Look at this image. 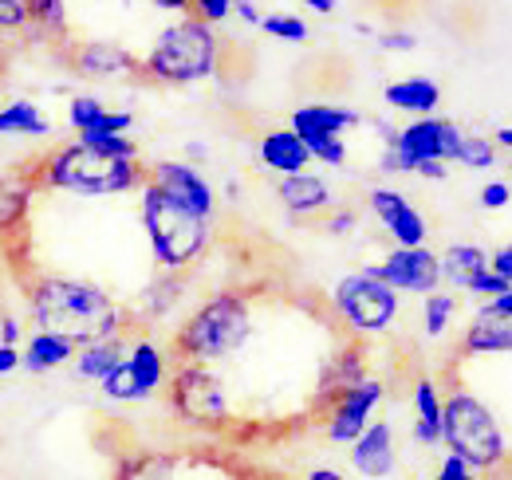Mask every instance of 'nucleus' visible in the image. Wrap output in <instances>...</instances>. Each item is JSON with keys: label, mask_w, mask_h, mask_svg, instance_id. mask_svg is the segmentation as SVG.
<instances>
[{"label": "nucleus", "mask_w": 512, "mask_h": 480, "mask_svg": "<svg viewBox=\"0 0 512 480\" xmlns=\"http://www.w3.org/2000/svg\"><path fill=\"white\" fill-rule=\"evenodd\" d=\"M28 315L36 331L64 335L75 347L123 335V307L99 284L75 276H40L28 288Z\"/></svg>", "instance_id": "obj_1"}, {"label": "nucleus", "mask_w": 512, "mask_h": 480, "mask_svg": "<svg viewBox=\"0 0 512 480\" xmlns=\"http://www.w3.org/2000/svg\"><path fill=\"white\" fill-rule=\"evenodd\" d=\"M253 307L241 292H217L193 307L174 335V355L182 362H225L241 355L253 339Z\"/></svg>", "instance_id": "obj_2"}, {"label": "nucleus", "mask_w": 512, "mask_h": 480, "mask_svg": "<svg viewBox=\"0 0 512 480\" xmlns=\"http://www.w3.org/2000/svg\"><path fill=\"white\" fill-rule=\"evenodd\" d=\"M138 217L150 240V252L158 260L162 272L178 276L190 264L201 260V252L209 248V225L205 217H197L190 209H182L174 197H166L154 181H142V197H138Z\"/></svg>", "instance_id": "obj_3"}, {"label": "nucleus", "mask_w": 512, "mask_h": 480, "mask_svg": "<svg viewBox=\"0 0 512 480\" xmlns=\"http://www.w3.org/2000/svg\"><path fill=\"white\" fill-rule=\"evenodd\" d=\"M142 181H146V170L138 158H115V154L91 150L83 142L56 146L40 162V185L64 189L75 197H111V193L138 189Z\"/></svg>", "instance_id": "obj_4"}, {"label": "nucleus", "mask_w": 512, "mask_h": 480, "mask_svg": "<svg viewBox=\"0 0 512 480\" xmlns=\"http://www.w3.org/2000/svg\"><path fill=\"white\" fill-rule=\"evenodd\" d=\"M442 449L489 477L509 461V433L481 398H473L469 390H453L442 398Z\"/></svg>", "instance_id": "obj_5"}, {"label": "nucleus", "mask_w": 512, "mask_h": 480, "mask_svg": "<svg viewBox=\"0 0 512 480\" xmlns=\"http://www.w3.org/2000/svg\"><path fill=\"white\" fill-rule=\"evenodd\" d=\"M142 67L158 83H174V87L205 83L221 67V40H217L213 24H205L197 16L193 20H178V24L158 32V40L146 52Z\"/></svg>", "instance_id": "obj_6"}, {"label": "nucleus", "mask_w": 512, "mask_h": 480, "mask_svg": "<svg viewBox=\"0 0 512 480\" xmlns=\"http://www.w3.org/2000/svg\"><path fill=\"white\" fill-rule=\"evenodd\" d=\"M331 307L335 315L355 331V335H383L398 323V311H402V296L390 292L383 280H375L367 268L359 272H347L335 280L331 288Z\"/></svg>", "instance_id": "obj_7"}, {"label": "nucleus", "mask_w": 512, "mask_h": 480, "mask_svg": "<svg viewBox=\"0 0 512 480\" xmlns=\"http://www.w3.org/2000/svg\"><path fill=\"white\" fill-rule=\"evenodd\" d=\"M170 406L186 425H197V429H217L233 414L229 390L209 362H182L178 366V374L170 382Z\"/></svg>", "instance_id": "obj_8"}, {"label": "nucleus", "mask_w": 512, "mask_h": 480, "mask_svg": "<svg viewBox=\"0 0 512 480\" xmlns=\"http://www.w3.org/2000/svg\"><path fill=\"white\" fill-rule=\"evenodd\" d=\"M166 378H170L166 351L154 339H134V343H127L123 362L99 382V390H103L107 402L130 406V402H150L166 386Z\"/></svg>", "instance_id": "obj_9"}, {"label": "nucleus", "mask_w": 512, "mask_h": 480, "mask_svg": "<svg viewBox=\"0 0 512 480\" xmlns=\"http://www.w3.org/2000/svg\"><path fill=\"white\" fill-rule=\"evenodd\" d=\"M386 402V382L383 378H359L343 390L331 394V406H327V418H323V433L331 445H351L371 421L379 414V406Z\"/></svg>", "instance_id": "obj_10"}, {"label": "nucleus", "mask_w": 512, "mask_h": 480, "mask_svg": "<svg viewBox=\"0 0 512 480\" xmlns=\"http://www.w3.org/2000/svg\"><path fill=\"white\" fill-rule=\"evenodd\" d=\"M375 280H383L390 292H406V296H430L442 288L438 276V252L430 244L418 248H390L379 264H363Z\"/></svg>", "instance_id": "obj_11"}, {"label": "nucleus", "mask_w": 512, "mask_h": 480, "mask_svg": "<svg viewBox=\"0 0 512 480\" xmlns=\"http://www.w3.org/2000/svg\"><path fill=\"white\" fill-rule=\"evenodd\" d=\"M461 126L438 115H426V119L406 122L402 130H394V150L410 162V174L422 166V162H453L457 154V142H461Z\"/></svg>", "instance_id": "obj_12"}, {"label": "nucleus", "mask_w": 512, "mask_h": 480, "mask_svg": "<svg viewBox=\"0 0 512 480\" xmlns=\"http://www.w3.org/2000/svg\"><path fill=\"white\" fill-rule=\"evenodd\" d=\"M146 181H154V185H158L166 197H174L182 209H190L197 217L213 221V213H217V189H213V181L205 178L193 162H174V158L154 162V166L146 170Z\"/></svg>", "instance_id": "obj_13"}, {"label": "nucleus", "mask_w": 512, "mask_h": 480, "mask_svg": "<svg viewBox=\"0 0 512 480\" xmlns=\"http://www.w3.org/2000/svg\"><path fill=\"white\" fill-rule=\"evenodd\" d=\"M367 209H371V217L383 225L386 237L394 240V248H418V244L430 240L426 217L414 209V201H410L406 193H398V189H390V185H375V189L367 193Z\"/></svg>", "instance_id": "obj_14"}, {"label": "nucleus", "mask_w": 512, "mask_h": 480, "mask_svg": "<svg viewBox=\"0 0 512 480\" xmlns=\"http://www.w3.org/2000/svg\"><path fill=\"white\" fill-rule=\"evenodd\" d=\"M512 347V296H497V300H485L465 335H461V355H509Z\"/></svg>", "instance_id": "obj_15"}, {"label": "nucleus", "mask_w": 512, "mask_h": 480, "mask_svg": "<svg viewBox=\"0 0 512 480\" xmlns=\"http://www.w3.org/2000/svg\"><path fill=\"white\" fill-rule=\"evenodd\" d=\"M347 461L363 480H386L398 469V433L394 421H371L351 445H347Z\"/></svg>", "instance_id": "obj_16"}, {"label": "nucleus", "mask_w": 512, "mask_h": 480, "mask_svg": "<svg viewBox=\"0 0 512 480\" xmlns=\"http://www.w3.org/2000/svg\"><path fill=\"white\" fill-rule=\"evenodd\" d=\"M71 67L83 75V79H123V75H134L142 71V60L127 52L123 44H111V40H87L75 56H71Z\"/></svg>", "instance_id": "obj_17"}, {"label": "nucleus", "mask_w": 512, "mask_h": 480, "mask_svg": "<svg viewBox=\"0 0 512 480\" xmlns=\"http://www.w3.org/2000/svg\"><path fill=\"white\" fill-rule=\"evenodd\" d=\"M276 201L292 213V217H316L323 209H331L335 193L331 185L320 178V174H292V178H280L276 181Z\"/></svg>", "instance_id": "obj_18"}, {"label": "nucleus", "mask_w": 512, "mask_h": 480, "mask_svg": "<svg viewBox=\"0 0 512 480\" xmlns=\"http://www.w3.org/2000/svg\"><path fill=\"white\" fill-rule=\"evenodd\" d=\"M256 154H260V166H264L268 174H276V178H292V174H304V170L312 166V158H308L304 142H300L288 126L260 134Z\"/></svg>", "instance_id": "obj_19"}, {"label": "nucleus", "mask_w": 512, "mask_h": 480, "mask_svg": "<svg viewBox=\"0 0 512 480\" xmlns=\"http://www.w3.org/2000/svg\"><path fill=\"white\" fill-rule=\"evenodd\" d=\"M383 103L390 111H402V115H414V119H426L442 107V87L430 79V75H406V79H394L383 87Z\"/></svg>", "instance_id": "obj_20"}, {"label": "nucleus", "mask_w": 512, "mask_h": 480, "mask_svg": "<svg viewBox=\"0 0 512 480\" xmlns=\"http://www.w3.org/2000/svg\"><path fill=\"white\" fill-rule=\"evenodd\" d=\"M355 126H363V115L351 111V107H335V103H304V107L292 111V122H288V130L300 134V138L304 134H335V138H343Z\"/></svg>", "instance_id": "obj_21"}, {"label": "nucleus", "mask_w": 512, "mask_h": 480, "mask_svg": "<svg viewBox=\"0 0 512 480\" xmlns=\"http://www.w3.org/2000/svg\"><path fill=\"white\" fill-rule=\"evenodd\" d=\"M75 343L64 339V335H52V331H32L24 335L20 343V370L28 374H48V370H60L67 362L75 359Z\"/></svg>", "instance_id": "obj_22"}, {"label": "nucleus", "mask_w": 512, "mask_h": 480, "mask_svg": "<svg viewBox=\"0 0 512 480\" xmlns=\"http://www.w3.org/2000/svg\"><path fill=\"white\" fill-rule=\"evenodd\" d=\"M481 272H489V252L477 248V244H449L446 252L438 256V276L453 292H469V284Z\"/></svg>", "instance_id": "obj_23"}, {"label": "nucleus", "mask_w": 512, "mask_h": 480, "mask_svg": "<svg viewBox=\"0 0 512 480\" xmlns=\"http://www.w3.org/2000/svg\"><path fill=\"white\" fill-rule=\"evenodd\" d=\"M410 406H414V441L426 449L442 445V394L430 378H418L410 390Z\"/></svg>", "instance_id": "obj_24"}, {"label": "nucleus", "mask_w": 512, "mask_h": 480, "mask_svg": "<svg viewBox=\"0 0 512 480\" xmlns=\"http://www.w3.org/2000/svg\"><path fill=\"white\" fill-rule=\"evenodd\" d=\"M127 355V339L123 335H111V339H99V343H87L75 351V374L83 382H103L119 362Z\"/></svg>", "instance_id": "obj_25"}, {"label": "nucleus", "mask_w": 512, "mask_h": 480, "mask_svg": "<svg viewBox=\"0 0 512 480\" xmlns=\"http://www.w3.org/2000/svg\"><path fill=\"white\" fill-rule=\"evenodd\" d=\"M0 134L4 138H48L52 119L32 99H8L0 103Z\"/></svg>", "instance_id": "obj_26"}, {"label": "nucleus", "mask_w": 512, "mask_h": 480, "mask_svg": "<svg viewBox=\"0 0 512 480\" xmlns=\"http://www.w3.org/2000/svg\"><path fill=\"white\" fill-rule=\"evenodd\" d=\"M32 193H36V181L28 174H0V237L28 217Z\"/></svg>", "instance_id": "obj_27"}, {"label": "nucleus", "mask_w": 512, "mask_h": 480, "mask_svg": "<svg viewBox=\"0 0 512 480\" xmlns=\"http://www.w3.org/2000/svg\"><path fill=\"white\" fill-rule=\"evenodd\" d=\"M453 315H457V296L453 292H430L422 296V331L430 339H442L449 327H453Z\"/></svg>", "instance_id": "obj_28"}, {"label": "nucleus", "mask_w": 512, "mask_h": 480, "mask_svg": "<svg viewBox=\"0 0 512 480\" xmlns=\"http://www.w3.org/2000/svg\"><path fill=\"white\" fill-rule=\"evenodd\" d=\"M453 162H457V166H465V170H493V166H497V146H493V138L461 134Z\"/></svg>", "instance_id": "obj_29"}, {"label": "nucleus", "mask_w": 512, "mask_h": 480, "mask_svg": "<svg viewBox=\"0 0 512 480\" xmlns=\"http://www.w3.org/2000/svg\"><path fill=\"white\" fill-rule=\"evenodd\" d=\"M256 28H264L268 36H276L284 44H308L312 40V28L300 16H292V12H268V16H260Z\"/></svg>", "instance_id": "obj_30"}, {"label": "nucleus", "mask_w": 512, "mask_h": 480, "mask_svg": "<svg viewBox=\"0 0 512 480\" xmlns=\"http://www.w3.org/2000/svg\"><path fill=\"white\" fill-rule=\"evenodd\" d=\"M359 378H367V351H363L359 343H351V347L339 355L335 370L327 374V382H331L327 394H335V390H343V386H351V382H359Z\"/></svg>", "instance_id": "obj_31"}, {"label": "nucleus", "mask_w": 512, "mask_h": 480, "mask_svg": "<svg viewBox=\"0 0 512 480\" xmlns=\"http://www.w3.org/2000/svg\"><path fill=\"white\" fill-rule=\"evenodd\" d=\"M107 103L103 99H95V95H75L71 99V107H67V122L79 130V134H87V130H99L103 119H107Z\"/></svg>", "instance_id": "obj_32"}, {"label": "nucleus", "mask_w": 512, "mask_h": 480, "mask_svg": "<svg viewBox=\"0 0 512 480\" xmlns=\"http://www.w3.org/2000/svg\"><path fill=\"white\" fill-rule=\"evenodd\" d=\"M28 24H40L44 32H64L67 28V4L64 0H24Z\"/></svg>", "instance_id": "obj_33"}, {"label": "nucleus", "mask_w": 512, "mask_h": 480, "mask_svg": "<svg viewBox=\"0 0 512 480\" xmlns=\"http://www.w3.org/2000/svg\"><path fill=\"white\" fill-rule=\"evenodd\" d=\"M465 296H477V300H497V296H512V280H501V276H493V272H481L473 284H469V292Z\"/></svg>", "instance_id": "obj_34"}, {"label": "nucleus", "mask_w": 512, "mask_h": 480, "mask_svg": "<svg viewBox=\"0 0 512 480\" xmlns=\"http://www.w3.org/2000/svg\"><path fill=\"white\" fill-rule=\"evenodd\" d=\"M430 480H485L477 469H469L465 461H457L453 453H442V461H438V473Z\"/></svg>", "instance_id": "obj_35"}, {"label": "nucleus", "mask_w": 512, "mask_h": 480, "mask_svg": "<svg viewBox=\"0 0 512 480\" xmlns=\"http://www.w3.org/2000/svg\"><path fill=\"white\" fill-rule=\"evenodd\" d=\"M20 28H28L24 0H0V32H20Z\"/></svg>", "instance_id": "obj_36"}, {"label": "nucleus", "mask_w": 512, "mask_h": 480, "mask_svg": "<svg viewBox=\"0 0 512 480\" xmlns=\"http://www.w3.org/2000/svg\"><path fill=\"white\" fill-rule=\"evenodd\" d=\"M186 4L197 12V20H205V24H221L233 12V0H186Z\"/></svg>", "instance_id": "obj_37"}, {"label": "nucleus", "mask_w": 512, "mask_h": 480, "mask_svg": "<svg viewBox=\"0 0 512 480\" xmlns=\"http://www.w3.org/2000/svg\"><path fill=\"white\" fill-rule=\"evenodd\" d=\"M323 229H327L331 237H351V233L359 229V213H355V209H331V217L323 221Z\"/></svg>", "instance_id": "obj_38"}, {"label": "nucleus", "mask_w": 512, "mask_h": 480, "mask_svg": "<svg viewBox=\"0 0 512 480\" xmlns=\"http://www.w3.org/2000/svg\"><path fill=\"white\" fill-rule=\"evenodd\" d=\"M509 201H512L509 181H489V185L481 189V205H485V209H505Z\"/></svg>", "instance_id": "obj_39"}, {"label": "nucleus", "mask_w": 512, "mask_h": 480, "mask_svg": "<svg viewBox=\"0 0 512 480\" xmlns=\"http://www.w3.org/2000/svg\"><path fill=\"white\" fill-rule=\"evenodd\" d=\"M24 335H28L24 323H20L16 315H4V311H0V347H20Z\"/></svg>", "instance_id": "obj_40"}, {"label": "nucleus", "mask_w": 512, "mask_h": 480, "mask_svg": "<svg viewBox=\"0 0 512 480\" xmlns=\"http://www.w3.org/2000/svg\"><path fill=\"white\" fill-rule=\"evenodd\" d=\"M489 272L501 276V280H512V248L509 244H501V248L489 256Z\"/></svg>", "instance_id": "obj_41"}, {"label": "nucleus", "mask_w": 512, "mask_h": 480, "mask_svg": "<svg viewBox=\"0 0 512 480\" xmlns=\"http://www.w3.org/2000/svg\"><path fill=\"white\" fill-rule=\"evenodd\" d=\"M379 44H383L386 52H414V32H386V36H379Z\"/></svg>", "instance_id": "obj_42"}, {"label": "nucleus", "mask_w": 512, "mask_h": 480, "mask_svg": "<svg viewBox=\"0 0 512 480\" xmlns=\"http://www.w3.org/2000/svg\"><path fill=\"white\" fill-rule=\"evenodd\" d=\"M20 370V347H0V378Z\"/></svg>", "instance_id": "obj_43"}, {"label": "nucleus", "mask_w": 512, "mask_h": 480, "mask_svg": "<svg viewBox=\"0 0 512 480\" xmlns=\"http://www.w3.org/2000/svg\"><path fill=\"white\" fill-rule=\"evenodd\" d=\"M414 174H422V178H430V181H446L449 178L446 162H422Z\"/></svg>", "instance_id": "obj_44"}, {"label": "nucleus", "mask_w": 512, "mask_h": 480, "mask_svg": "<svg viewBox=\"0 0 512 480\" xmlns=\"http://www.w3.org/2000/svg\"><path fill=\"white\" fill-rule=\"evenodd\" d=\"M233 8H237V16H241L245 24H260V8H256L253 0H233Z\"/></svg>", "instance_id": "obj_45"}, {"label": "nucleus", "mask_w": 512, "mask_h": 480, "mask_svg": "<svg viewBox=\"0 0 512 480\" xmlns=\"http://www.w3.org/2000/svg\"><path fill=\"white\" fill-rule=\"evenodd\" d=\"M304 480H347V477H343L339 469H331V465H320V469H312Z\"/></svg>", "instance_id": "obj_46"}, {"label": "nucleus", "mask_w": 512, "mask_h": 480, "mask_svg": "<svg viewBox=\"0 0 512 480\" xmlns=\"http://www.w3.org/2000/svg\"><path fill=\"white\" fill-rule=\"evenodd\" d=\"M493 146H497V150H509V146H512V130H509V126H497V134H493Z\"/></svg>", "instance_id": "obj_47"}, {"label": "nucleus", "mask_w": 512, "mask_h": 480, "mask_svg": "<svg viewBox=\"0 0 512 480\" xmlns=\"http://www.w3.org/2000/svg\"><path fill=\"white\" fill-rule=\"evenodd\" d=\"M300 4H308L312 12H323V16H331V12H335V0H300Z\"/></svg>", "instance_id": "obj_48"}, {"label": "nucleus", "mask_w": 512, "mask_h": 480, "mask_svg": "<svg viewBox=\"0 0 512 480\" xmlns=\"http://www.w3.org/2000/svg\"><path fill=\"white\" fill-rule=\"evenodd\" d=\"M150 4H158V8H166V12H186V8H190L186 0H150Z\"/></svg>", "instance_id": "obj_49"}, {"label": "nucleus", "mask_w": 512, "mask_h": 480, "mask_svg": "<svg viewBox=\"0 0 512 480\" xmlns=\"http://www.w3.org/2000/svg\"><path fill=\"white\" fill-rule=\"evenodd\" d=\"M186 150H190V158H209V150H205V146H197V142L186 146Z\"/></svg>", "instance_id": "obj_50"}]
</instances>
